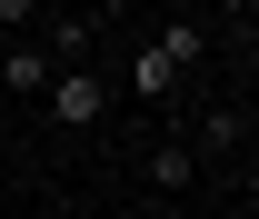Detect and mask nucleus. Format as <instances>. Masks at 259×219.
I'll list each match as a JSON object with an SVG mask.
<instances>
[{
  "mask_svg": "<svg viewBox=\"0 0 259 219\" xmlns=\"http://www.w3.org/2000/svg\"><path fill=\"white\" fill-rule=\"evenodd\" d=\"M100 110H110V90H100L90 70H60V80H50V120H60V129H90Z\"/></svg>",
  "mask_w": 259,
  "mask_h": 219,
  "instance_id": "1",
  "label": "nucleus"
},
{
  "mask_svg": "<svg viewBox=\"0 0 259 219\" xmlns=\"http://www.w3.org/2000/svg\"><path fill=\"white\" fill-rule=\"evenodd\" d=\"M130 90H140V100H169V90H180V70H169V50H160V40L130 60Z\"/></svg>",
  "mask_w": 259,
  "mask_h": 219,
  "instance_id": "2",
  "label": "nucleus"
},
{
  "mask_svg": "<svg viewBox=\"0 0 259 219\" xmlns=\"http://www.w3.org/2000/svg\"><path fill=\"white\" fill-rule=\"evenodd\" d=\"M239 110H209V120H199V140H190V159H220V150H239Z\"/></svg>",
  "mask_w": 259,
  "mask_h": 219,
  "instance_id": "3",
  "label": "nucleus"
},
{
  "mask_svg": "<svg viewBox=\"0 0 259 219\" xmlns=\"http://www.w3.org/2000/svg\"><path fill=\"white\" fill-rule=\"evenodd\" d=\"M150 180H160V189H190V180H199L190 140H160V150H150Z\"/></svg>",
  "mask_w": 259,
  "mask_h": 219,
  "instance_id": "4",
  "label": "nucleus"
},
{
  "mask_svg": "<svg viewBox=\"0 0 259 219\" xmlns=\"http://www.w3.org/2000/svg\"><path fill=\"white\" fill-rule=\"evenodd\" d=\"M0 80H10V90H50L60 70H50V50H10V60H0Z\"/></svg>",
  "mask_w": 259,
  "mask_h": 219,
  "instance_id": "5",
  "label": "nucleus"
},
{
  "mask_svg": "<svg viewBox=\"0 0 259 219\" xmlns=\"http://www.w3.org/2000/svg\"><path fill=\"white\" fill-rule=\"evenodd\" d=\"M160 50H169V70H190L199 50H209V30H199V20H169V30H160Z\"/></svg>",
  "mask_w": 259,
  "mask_h": 219,
  "instance_id": "6",
  "label": "nucleus"
}]
</instances>
